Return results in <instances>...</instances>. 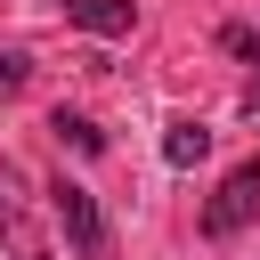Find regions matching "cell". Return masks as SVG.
Masks as SVG:
<instances>
[{
	"mask_svg": "<svg viewBox=\"0 0 260 260\" xmlns=\"http://www.w3.org/2000/svg\"><path fill=\"white\" fill-rule=\"evenodd\" d=\"M24 81H32V57L24 49H0V98H16Z\"/></svg>",
	"mask_w": 260,
	"mask_h": 260,
	"instance_id": "ba28073f",
	"label": "cell"
},
{
	"mask_svg": "<svg viewBox=\"0 0 260 260\" xmlns=\"http://www.w3.org/2000/svg\"><path fill=\"white\" fill-rule=\"evenodd\" d=\"M252 211H260V154H244V162L211 187V203L195 211V228H203L211 244H228V236H244V228H252Z\"/></svg>",
	"mask_w": 260,
	"mask_h": 260,
	"instance_id": "7a4b0ae2",
	"label": "cell"
},
{
	"mask_svg": "<svg viewBox=\"0 0 260 260\" xmlns=\"http://www.w3.org/2000/svg\"><path fill=\"white\" fill-rule=\"evenodd\" d=\"M49 130H57V146H73V154H106V130L81 122V114H65V106L49 114Z\"/></svg>",
	"mask_w": 260,
	"mask_h": 260,
	"instance_id": "8992f818",
	"label": "cell"
},
{
	"mask_svg": "<svg viewBox=\"0 0 260 260\" xmlns=\"http://www.w3.org/2000/svg\"><path fill=\"white\" fill-rule=\"evenodd\" d=\"M49 211H57V236L73 244V260H114V228H106V211H98V195L81 187V179H49Z\"/></svg>",
	"mask_w": 260,
	"mask_h": 260,
	"instance_id": "6da1fadb",
	"label": "cell"
},
{
	"mask_svg": "<svg viewBox=\"0 0 260 260\" xmlns=\"http://www.w3.org/2000/svg\"><path fill=\"white\" fill-rule=\"evenodd\" d=\"M244 114H260V73H252V81H244Z\"/></svg>",
	"mask_w": 260,
	"mask_h": 260,
	"instance_id": "9c48e42d",
	"label": "cell"
},
{
	"mask_svg": "<svg viewBox=\"0 0 260 260\" xmlns=\"http://www.w3.org/2000/svg\"><path fill=\"white\" fill-rule=\"evenodd\" d=\"M219 49H228V57H244V65L260 73V32H252V24H219Z\"/></svg>",
	"mask_w": 260,
	"mask_h": 260,
	"instance_id": "52a82bcc",
	"label": "cell"
},
{
	"mask_svg": "<svg viewBox=\"0 0 260 260\" xmlns=\"http://www.w3.org/2000/svg\"><path fill=\"white\" fill-rule=\"evenodd\" d=\"M203 154H211V130H203L195 114H171V122H162V162H171V171H195Z\"/></svg>",
	"mask_w": 260,
	"mask_h": 260,
	"instance_id": "277c9868",
	"label": "cell"
},
{
	"mask_svg": "<svg viewBox=\"0 0 260 260\" xmlns=\"http://www.w3.org/2000/svg\"><path fill=\"white\" fill-rule=\"evenodd\" d=\"M0 236H8V252H16V260H49L41 228H32V219H24L16 203H8V171H0Z\"/></svg>",
	"mask_w": 260,
	"mask_h": 260,
	"instance_id": "5b68a950",
	"label": "cell"
},
{
	"mask_svg": "<svg viewBox=\"0 0 260 260\" xmlns=\"http://www.w3.org/2000/svg\"><path fill=\"white\" fill-rule=\"evenodd\" d=\"M65 24H81V32H98V41H122L130 24H138V8L130 0H49Z\"/></svg>",
	"mask_w": 260,
	"mask_h": 260,
	"instance_id": "3957f363",
	"label": "cell"
}]
</instances>
